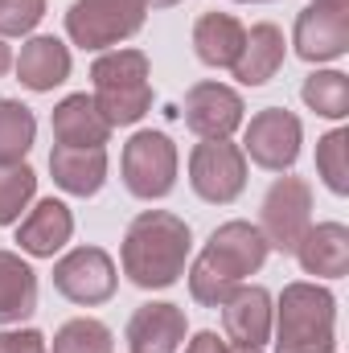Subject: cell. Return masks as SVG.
Returning <instances> with one entry per match:
<instances>
[{
	"mask_svg": "<svg viewBox=\"0 0 349 353\" xmlns=\"http://www.w3.org/2000/svg\"><path fill=\"white\" fill-rule=\"evenodd\" d=\"M177 169H181V157H177V144L165 132H136L128 144H123V157H119V173H123V189L140 201H161L177 189Z\"/></svg>",
	"mask_w": 349,
	"mask_h": 353,
	"instance_id": "4",
	"label": "cell"
},
{
	"mask_svg": "<svg viewBox=\"0 0 349 353\" xmlns=\"http://www.w3.org/2000/svg\"><path fill=\"white\" fill-rule=\"evenodd\" d=\"M283 58H288L283 29L271 25V21H259V25L247 29L243 50H239V62L230 66V74H235L239 87H263V83H271L279 74Z\"/></svg>",
	"mask_w": 349,
	"mask_h": 353,
	"instance_id": "17",
	"label": "cell"
},
{
	"mask_svg": "<svg viewBox=\"0 0 349 353\" xmlns=\"http://www.w3.org/2000/svg\"><path fill=\"white\" fill-rule=\"evenodd\" d=\"M37 140V115L21 99H0V165H21Z\"/></svg>",
	"mask_w": 349,
	"mask_h": 353,
	"instance_id": "25",
	"label": "cell"
},
{
	"mask_svg": "<svg viewBox=\"0 0 349 353\" xmlns=\"http://www.w3.org/2000/svg\"><path fill=\"white\" fill-rule=\"evenodd\" d=\"M247 119V103L243 94L226 83H193L185 90V128L197 140H230Z\"/></svg>",
	"mask_w": 349,
	"mask_h": 353,
	"instance_id": "11",
	"label": "cell"
},
{
	"mask_svg": "<svg viewBox=\"0 0 349 353\" xmlns=\"http://www.w3.org/2000/svg\"><path fill=\"white\" fill-rule=\"evenodd\" d=\"M239 4H271V0H239Z\"/></svg>",
	"mask_w": 349,
	"mask_h": 353,
	"instance_id": "36",
	"label": "cell"
},
{
	"mask_svg": "<svg viewBox=\"0 0 349 353\" xmlns=\"http://www.w3.org/2000/svg\"><path fill=\"white\" fill-rule=\"evenodd\" d=\"M0 353H50V341L37 329L8 325V329H0Z\"/></svg>",
	"mask_w": 349,
	"mask_h": 353,
	"instance_id": "31",
	"label": "cell"
},
{
	"mask_svg": "<svg viewBox=\"0 0 349 353\" xmlns=\"http://www.w3.org/2000/svg\"><path fill=\"white\" fill-rule=\"evenodd\" d=\"M148 8H177V4H185V0H144Z\"/></svg>",
	"mask_w": 349,
	"mask_h": 353,
	"instance_id": "34",
	"label": "cell"
},
{
	"mask_svg": "<svg viewBox=\"0 0 349 353\" xmlns=\"http://www.w3.org/2000/svg\"><path fill=\"white\" fill-rule=\"evenodd\" d=\"M46 17V0H0V37H29Z\"/></svg>",
	"mask_w": 349,
	"mask_h": 353,
	"instance_id": "30",
	"label": "cell"
},
{
	"mask_svg": "<svg viewBox=\"0 0 349 353\" xmlns=\"http://www.w3.org/2000/svg\"><path fill=\"white\" fill-rule=\"evenodd\" d=\"M243 37H247V25L230 12H201L193 21V54L210 70H230L239 62Z\"/></svg>",
	"mask_w": 349,
	"mask_h": 353,
	"instance_id": "19",
	"label": "cell"
},
{
	"mask_svg": "<svg viewBox=\"0 0 349 353\" xmlns=\"http://www.w3.org/2000/svg\"><path fill=\"white\" fill-rule=\"evenodd\" d=\"M304 123L288 107H263L251 119H243V157L267 173H292L300 161Z\"/></svg>",
	"mask_w": 349,
	"mask_h": 353,
	"instance_id": "5",
	"label": "cell"
},
{
	"mask_svg": "<svg viewBox=\"0 0 349 353\" xmlns=\"http://www.w3.org/2000/svg\"><path fill=\"white\" fill-rule=\"evenodd\" d=\"M33 201H37V173L25 161L0 165V226H17Z\"/></svg>",
	"mask_w": 349,
	"mask_h": 353,
	"instance_id": "27",
	"label": "cell"
},
{
	"mask_svg": "<svg viewBox=\"0 0 349 353\" xmlns=\"http://www.w3.org/2000/svg\"><path fill=\"white\" fill-rule=\"evenodd\" d=\"M37 312V271L21 251H0V325H21Z\"/></svg>",
	"mask_w": 349,
	"mask_h": 353,
	"instance_id": "21",
	"label": "cell"
},
{
	"mask_svg": "<svg viewBox=\"0 0 349 353\" xmlns=\"http://www.w3.org/2000/svg\"><path fill=\"white\" fill-rule=\"evenodd\" d=\"M50 128H54V144H62V148H107V140H111V123L99 115L87 90L66 94L54 107Z\"/></svg>",
	"mask_w": 349,
	"mask_h": 353,
	"instance_id": "18",
	"label": "cell"
},
{
	"mask_svg": "<svg viewBox=\"0 0 349 353\" xmlns=\"http://www.w3.org/2000/svg\"><path fill=\"white\" fill-rule=\"evenodd\" d=\"M267 239L271 251L292 255L296 243L304 239V230L312 226V185L304 176L279 173L271 181V189L263 193L259 205V222H255Z\"/></svg>",
	"mask_w": 349,
	"mask_h": 353,
	"instance_id": "6",
	"label": "cell"
},
{
	"mask_svg": "<svg viewBox=\"0 0 349 353\" xmlns=\"http://www.w3.org/2000/svg\"><path fill=\"white\" fill-rule=\"evenodd\" d=\"M296 263L312 279H346L349 275V226L346 222H312L296 243Z\"/></svg>",
	"mask_w": 349,
	"mask_h": 353,
	"instance_id": "16",
	"label": "cell"
},
{
	"mask_svg": "<svg viewBox=\"0 0 349 353\" xmlns=\"http://www.w3.org/2000/svg\"><path fill=\"white\" fill-rule=\"evenodd\" d=\"M317 176L333 197H349V128H333L317 140Z\"/></svg>",
	"mask_w": 349,
	"mask_h": 353,
	"instance_id": "26",
	"label": "cell"
},
{
	"mask_svg": "<svg viewBox=\"0 0 349 353\" xmlns=\"http://www.w3.org/2000/svg\"><path fill=\"white\" fill-rule=\"evenodd\" d=\"M12 70H17V83L33 94H46V90L62 87L74 70V58H70V46L54 33H29L21 41V54L12 58Z\"/></svg>",
	"mask_w": 349,
	"mask_h": 353,
	"instance_id": "14",
	"label": "cell"
},
{
	"mask_svg": "<svg viewBox=\"0 0 349 353\" xmlns=\"http://www.w3.org/2000/svg\"><path fill=\"white\" fill-rule=\"evenodd\" d=\"M185 279H189V296H193L201 308H222V304H226V296L239 288L235 279H226L218 267H210L201 255H197V259H189Z\"/></svg>",
	"mask_w": 349,
	"mask_h": 353,
	"instance_id": "29",
	"label": "cell"
},
{
	"mask_svg": "<svg viewBox=\"0 0 349 353\" xmlns=\"http://www.w3.org/2000/svg\"><path fill=\"white\" fill-rule=\"evenodd\" d=\"M74 234V214L62 197H41L33 201L21 222H17V247L29 259H54Z\"/></svg>",
	"mask_w": 349,
	"mask_h": 353,
	"instance_id": "13",
	"label": "cell"
},
{
	"mask_svg": "<svg viewBox=\"0 0 349 353\" xmlns=\"http://www.w3.org/2000/svg\"><path fill=\"white\" fill-rule=\"evenodd\" d=\"M193 255V230L173 210H140L119 243V267L132 288L165 292L185 275Z\"/></svg>",
	"mask_w": 349,
	"mask_h": 353,
	"instance_id": "1",
	"label": "cell"
},
{
	"mask_svg": "<svg viewBox=\"0 0 349 353\" xmlns=\"http://www.w3.org/2000/svg\"><path fill=\"white\" fill-rule=\"evenodd\" d=\"M107 148H62L54 144L50 152V173L54 185L70 197H94L107 185Z\"/></svg>",
	"mask_w": 349,
	"mask_h": 353,
	"instance_id": "20",
	"label": "cell"
},
{
	"mask_svg": "<svg viewBox=\"0 0 349 353\" xmlns=\"http://www.w3.org/2000/svg\"><path fill=\"white\" fill-rule=\"evenodd\" d=\"M292 50L308 66H329L349 54V0H312L292 25Z\"/></svg>",
	"mask_w": 349,
	"mask_h": 353,
	"instance_id": "8",
	"label": "cell"
},
{
	"mask_svg": "<svg viewBox=\"0 0 349 353\" xmlns=\"http://www.w3.org/2000/svg\"><path fill=\"white\" fill-rule=\"evenodd\" d=\"M189 189L210 205H230L247 189V157L235 140H197L189 152Z\"/></svg>",
	"mask_w": 349,
	"mask_h": 353,
	"instance_id": "7",
	"label": "cell"
},
{
	"mask_svg": "<svg viewBox=\"0 0 349 353\" xmlns=\"http://www.w3.org/2000/svg\"><path fill=\"white\" fill-rule=\"evenodd\" d=\"M8 70H12V50H8V41L0 37V79H4Z\"/></svg>",
	"mask_w": 349,
	"mask_h": 353,
	"instance_id": "33",
	"label": "cell"
},
{
	"mask_svg": "<svg viewBox=\"0 0 349 353\" xmlns=\"http://www.w3.org/2000/svg\"><path fill=\"white\" fill-rule=\"evenodd\" d=\"M119 271L103 247H74L54 263V292L79 308H99L115 296Z\"/></svg>",
	"mask_w": 349,
	"mask_h": 353,
	"instance_id": "9",
	"label": "cell"
},
{
	"mask_svg": "<svg viewBox=\"0 0 349 353\" xmlns=\"http://www.w3.org/2000/svg\"><path fill=\"white\" fill-rule=\"evenodd\" d=\"M50 353H115V333L94 316H74L54 333Z\"/></svg>",
	"mask_w": 349,
	"mask_h": 353,
	"instance_id": "28",
	"label": "cell"
},
{
	"mask_svg": "<svg viewBox=\"0 0 349 353\" xmlns=\"http://www.w3.org/2000/svg\"><path fill=\"white\" fill-rule=\"evenodd\" d=\"M271 321H275V296L263 283H239L222 304V337L230 345L263 350L271 341Z\"/></svg>",
	"mask_w": 349,
	"mask_h": 353,
	"instance_id": "12",
	"label": "cell"
},
{
	"mask_svg": "<svg viewBox=\"0 0 349 353\" xmlns=\"http://www.w3.org/2000/svg\"><path fill=\"white\" fill-rule=\"evenodd\" d=\"M300 99H304V107L317 111L321 119L341 123L349 115V74L346 70H333V66H317V70L304 79Z\"/></svg>",
	"mask_w": 349,
	"mask_h": 353,
	"instance_id": "23",
	"label": "cell"
},
{
	"mask_svg": "<svg viewBox=\"0 0 349 353\" xmlns=\"http://www.w3.org/2000/svg\"><path fill=\"white\" fill-rule=\"evenodd\" d=\"M275 353H337V296L317 279H296L275 300Z\"/></svg>",
	"mask_w": 349,
	"mask_h": 353,
	"instance_id": "2",
	"label": "cell"
},
{
	"mask_svg": "<svg viewBox=\"0 0 349 353\" xmlns=\"http://www.w3.org/2000/svg\"><path fill=\"white\" fill-rule=\"evenodd\" d=\"M181 353H230V341L222 333H214V329H201L181 345Z\"/></svg>",
	"mask_w": 349,
	"mask_h": 353,
	"instance_id": "32",
	"label": "cell"
},
{
	"mask_svg": "<svg viewBox=\"0 0 349 353\" xmlns=\"http://www.w3.org/2000/svg\"><path fill=\"white\" fill-rule=\"evenodd\" d=\"M185 333H189L185 308L169 300H148L132 312L123 341H128V353H181Z\"/></svg>",
	"mask_w": 349,
	"mask_h": 353,
	"instance_id": "15",
	"label": "cell"
},
{
	"mask_svg": "<svg viewBox=\"0 0 349 353\" xmlns=\"http://www.w3.org/2000/svg\"><path fill=\"white\" fill-rule=\"evenodd\" d=\"M152 79V62L144 50H132V46H115V50H103L94 62H90V87H136V83H148Z\"/></svg>",
	"mask_w": 349,
	"mask_h": 353,
	"instance_id": "22",
	"label": "cell"
},
{
	"mask_svg": "<svg viewBox=\"0 0 349 353\" xmlns=\"http://www.w3.org/2000/svg\"><path fill=\"white\" fill-rule=\"evenodd\" d=\"M230 353H263V350H251V345H230Z\"/></svg>",
	"mask_w": 349,
	"mask_h": 353,
	"instance_id": "35",
	"label": "cell"
},
{
	"mask_svg": "<svg viewBox=\"0 0 349 353\" xmlns=\"http://www.w3.org/2000/svg\"><path fill=\"white\" fill-rule=\"evenodd\" d=\"M144 21H148L144 0H74L66 8V37L79 50L103 54V50H115L128 37H136L144 29Z\"/></svg>",
	"mask_w": 349,
	"mask_h": 353,
	"instance_id": "3",
	"label": "cell"
},
{
	"mask_svg": "<svg viewBox=\"0 0 349 353\" xmlns=\"http://www.w3.org/2000/svg\"><path fill=\"white\" fill-rule=\"evenodd\" d=\"M99 115L115 128H132L140 123L148 111H152V83H136V87H103V90H90Z\"/></svg>",
	"mask_w": 349,
	"mask_h": 353,
	"instance_id": "24",
	"label": "cell"
},
{
	"mask_svg": "<svg viewBox=\"0 0 349 353\" xmlns=\"http://www.w3.org/2000/svg\"><path fill=\"white\" fill-rule=\"evenodd\" d=\"M267 255H271V247H267L263 230L255 222H247V218L222 222V226L206 239V247H201V259L210 267H218V271H222L226 279H235V283H247L251 275H259L263 263H267Z\"/></svg>",
	"mask_w": 349,
	"mask_h": 353,
	"instance_id": "10",
	"label": "cell"
}]
</instances>
